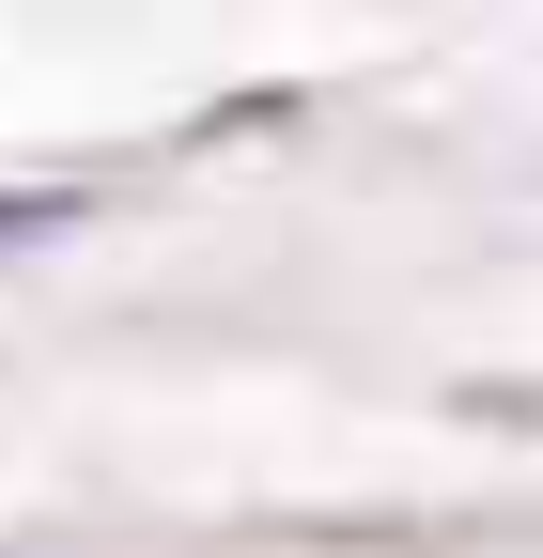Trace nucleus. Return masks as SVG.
Instances as JSON below:
<instances>
[{
    "instance_id": "1",
    "label": "nucleus",
    "mask_w": 543,
    "mask_h": 558,
    "mask_svg": "<svg viewBox=\"0 0 543 558\" xmlns=\"http://www.w3.org/2000/svg\"><path fill=\"white\" fill-rule=\"evenodd\" d=\"M79 202H32V186H0V248H32V233H62Z\"/></svg>"
}]
</instances>
